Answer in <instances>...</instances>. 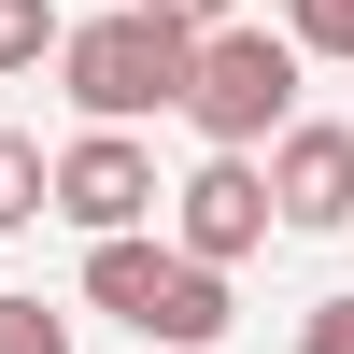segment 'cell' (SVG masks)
<instances>
[{"instance_id": "cell-1", "label": "cell", "mask_w": 354, "mask_h": 354, "mask_svg": "<svg viewBox=\"0 0 354 354\" xmlns=\"http://www.w3.org/2000/svg\"><path fill=\"white\" fill-rule=\"evenodd\" d=\"M57 85H71V113H85V128L185 113V85H198V28H185V15H156V0H128V15H71Z\"/></svg>"}, {"instance_id": "cell-2", "label": "cell", "mask_w": 354, "mask_h": 354, "mask_svg": "<svg viewBox=\"0 0 354 354\" xmlns=\"http://www.w3.org/2000/svg\"><path fill=\"white\" fill-rule=\"evenodd\" d=\"M298 28H255V15H227V28H198V85H185V128L213 142V156H270L283 128H298Z\"/></svg>"}, {"instance_id": "cell-3", "label": "cell", "mask_w": 354, "mask_h": 354, "mask_svg": "<svg viewBox=\"0 0 354 354\" xmlns=\"http://www.w3.org/2000/svg\"><path fill=\"white\" fill-rule=\"evenodd\" d=\"M270 227H283V198H270V156H213V142H198V170L170 185V241H185L198 270H241Z\"/></svg>"}, {"instance_id": "cell-4", "label": "cell", "mask_w": 354, "mask_h": 354, "mask_svg": "<svg viewBox=\"0 0 354 354\" xmlns=\"http://www.w3.org/2000/svg\"><path fill=\"white\" fill-rule=\"evenodd\" d=\"M156 213H170V185L142 156V128H71L57 142V227L113 241V227H156Z\"/></svg>"}, {"instance_id": "cell-5", "label": "cell", "mask_w": 354, "mask_h": 354, "mask_svg": "<svg viewBox=\"0 0 354 354\" xmlns=\"http://www.w3.org/2000/svg\"><path fill=\"white\" fill-rule=\"evenodd\" d=\"M270 198H283V227H354V128L340 113H298V128L270 142Z\"/></svg>"}, {"instance_id": "cell-6", "label": "cell", "mask_w": 354, "mask_h": 354, "mask_svg": "<svg viewBox=\"0 0 354 354\" xmlns=\"http://www.w3.org/2000/svg\"><path fill=\"white\" fill-rule=\"evenodd\" d=\"M185 283V241H156V227H113V241H85V312H113V326H156V298Z\"/></svg>"}, {"instance_id": "cell-7", "label": "cell", "mask_w": 354, "mask_h": 354, "mask_svg": "<svg viewBox=\"0 0 354 354\" xmlns=\"http://www.w3.org/2000/svg\"><path fill=\"white\" fill-rule=\"evenodd\" d=\"M142 340H156V354H213V340H227V270H198V255H185V283L156 298V326H142Z\"/></svg>"}, {"instance_id": "cell-8", "label": "cell", "mask_w": 354, "mask_h": 354, "mask_svg": "<svg viewBox=\"0 0 354 354\" xmlns=\"http://www.w3.org/2000/svg\"><path fill=\"white\" fill-rule=\"evenodd\" d=\"M43 213H57V156H43L28 128H0V241H15V227H43Z\"/></svg>"}, {"instance_id": "cell-9", "label": "cell", "mask_w": 354, "mask_h": 354, "mask_svg": "<svg viewBox=\"0 0 354 354\" xmlns=\"http://www.w3.org/2000/svg\"><path fill=\"white\" fill-rule=\"evenodd\" d=\"M57 43H71V15H57V0H0V85H15V71H43Z\"/></svg>"}, {"instance_id": "cell-10", "label": "cell", "mask_w": 354, "mask_h": 354, "mask_svg": "<svg viewBox=\"0 0 354 354\" xmlns=\"http://www.w3.org/2000/svg\"><path fill=\"white\" fill-rule=\"evenodd\" d=\"M283 28H298V57H340L354 71V0H283Z\"/></svg>"}, {"instance_id": "cell-11", "label": "cell", "mask_w": 354, "mask_h": 354, "mask_svg": "<svg viewBox=\"0 0 354 354\" xmlns=\"http://www.w3.org/2000/svg\"><path fill=\"white\" fill-rule=\"evenodd\" d=\"M0 354H71V312H43V298H0Z\"/></svg>"}, {"instance_id": "cell-12", "label": "cell", "mask_w": 354, "mask_h": 354, "mask_svg": "<svg viewBox=\"0 0 354 354\" xmlns=\"http://www.w3.org/2000/svg\"><path fill=\"white\" fill-rule=\"evenodd\" d=\"M298 354H354V283H340V298H312V312H298Z\"/></svg>"}, {"instance_id": "cell-13", "label": "cell", "mask_w": 354, "mask_h": 354, "mask_svg": "<svg viewBox=\"0 0 354 354\" xmlns=\"http://www.w3.org/2000/svg\"><path fill=\"white\" fill-rule=\"evenodd\" d=\"M156 15H185V28H227V15H241V0H156Z\"/></svg>"}]
</instances>
